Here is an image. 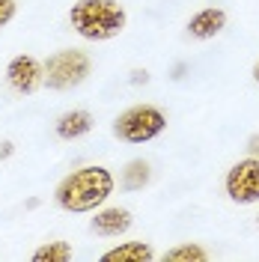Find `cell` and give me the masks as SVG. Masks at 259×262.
Masks as SVG:
<instances>
[{
    "mask_svg": "<svg viewBox=\"0 0 259 262\" xmlns=\"http://www.w3.org/2000/svg\"><path fill=\"white\" fill-rule=\"evenodd\" d=\"M111 194H114L111 170L98 167V164H90V167H78L75 173H69L57 185L54 200L66 212H96L98 206L107 203Z\"/></svg>",
    "mask_w": 259,
    "mask_h": 262,
    "instance_id": "cell-1",
    "label": "cell"
},
{
    "mask_svg": "<svg viewBox=\"0 0 259 262\" xmlns=\"http://www.w3.org/2000/svg\"><path fill=\"white\" fill-rule=\"evenodd\" d=\"M69 21L81 39L107 42L125 30V9L116 0H78L69 9Z\"/></svg>",
    "mask_w": 259,
    "mask_h": 262,
    "instance_id": "cell-2",
    "label": "cell"
},
{
    "mask_svg": "<svg viewBox=\"0 0 259 262\" xmlns=\"http://www.w3.org/2000/svg\"><path fill=\"white\" fill-rule=\"evenodd\" d=\"M167 128V116L155 104H134L116 116L114 134L125 143H149Z\"/></svg>",
    "mask_w": 259,
    "mask_h": 262,
    "instance_id": "cell-3",
    "label": "cell"
},
{
    "mask_svg": "<svg viewBox=\"0 0 259 262\" xmlns=\"http://www.w3.org/2000/svg\"><path fill=\"white\" fill-rule=\"evenodd\" d=\"M90 69H93V63L83 51L66 48L48 57V63L42 66V72H45L42 81L48 83V90H72V86L87 81Z\"/></svg>",
    "mask_w": 259,
    "mask_h": 262,
    "instance_id": "cell-4",
    "label": "cell"
},
{
    "mask_svg": "<svg viewBox=\"0 0 259 262\" xmlns=\"http://www.w3.org/2000/svg\"><path fill=\"white\" fill-rule=\"evenodd\" d=\"M227 196L239 206H250L259 203V158H242L229 167L227 179H224Z\"/></svg>",
    "mask_w": 259,
    "mask_h": 262,
    "instance_id": "cell-5",
    "label": "cell"
},
{
    "mask_svg": "<svg viewBox=\"0 0 259 262\" xmlns=\"http://www.w3.org/2000/svg\"><path fill=\"white\" fill-rule=\"evenodd\" d=\"M42 78H45V72H42V66L36 63L30 54H18V57H12L9 66H6V81H9V86H12L15 93H21V96L33 93V90L42 83Z\"/></svg>",
    "mask_w": 259,
    "mask_h": 262,
    "instance_id": "cell-6",
    "label": "cell"
},
{
    "mask_svg": "<svg viewBox=\"0 0 259 262\" xmlns=\"http://www.w3.org/2000/svg\"><path fill=\"white\" fill-rule=\"evenodd\" d=\"M131 224H134V217H131L128 209L111 206V209H101V212L93 217V232H96V235H107V238H114V235L128 232Z\"/></svg>",
    "mask_w": 259,
    "mask_h": 262,
    "instance_id": "cell-7",
    "label": "cell"
},
{
    "mask_svg": "<svg viewBox=\"0 0 259 262\" xmlns=\"http://www.w3.org/2000/svg\"><path fill=\"white\" fill-rule=\"evenodd\" d=\"M224 27H227V12L218 9V6L200 9V12L188 21V33H191L194 39H214Z\"/></svg>",
    "mask_w": 259,
    "mask_h": 262,
    "instance_id": "cell-8",
    "label": "cell"
},
{
    "mask_svg": "<svg viewBox=\"0 0 259 262\" xmlns=\"http://www.w3.org/2000/svg\"><path fill=\"white\" fill-rule=\"evenodd\" d=\"M57 137H63V140H78L83 137L87 131L93 128V116L87 114V111H69L57 119Z\"/></svg>",
    "mask_w": 259,
    "mask_h": 262,
    "instance_id": "cell-9",
    "label": "cell"
},
{
    "mask_svg": "<svg viewBox=\"0 0 259 262\" xmlns=\"http://www.w3.org/2000/svg\"><path fill=\"white\" fill-rule=\"evenodd\" d=\"M152 256H155V250L149 247V242H125V245L101 253V262H146Z\"/></svg>",
    "mask_w": 259,
    "mask_h": 262,
    "instance_id": "cell-10",
    "label": "cell"
},
{
    "mask_svg": "<svg viewBox=\"0 0 259 262\" xmlns=\"http://www.w3.org/2000/svg\"><path fill=\"white\" fill-rule=\"evenodd\" d=\"M149 179H152V167L143 158L128 161L122 170V188H128V191H140L143 185H149Z\"/></svg>",
    "mask_w": 259,
    "mask_h": 262,
    "instance_id": "cell-11",
    "label": "cell"
},
{
    "mask_svg": "<svg viewBox=\"0 0 259 262\" xmlns=\"http://www.w3.org/2000/svg\"><path fill=\"white\" fill-rule=\"evenodd\" d=\"M69 259H72L69 242H45L42 247L33 250V262H69Z\"/></svg>",
    "mask_w": 259,
    "mask_h": 262,
    "instance_id": "cell-12",
    "label": "cell"
},
{
    "mask_svg": "<svg viewBox=\"0 0 259 262\" xmlns=\"http://www.w3.org/2000/svg\"><path fill=\"white\" fill-rule=\"evenodd\" d=\"M164 259L167 262H203V259H209V253L200 245L188 242V245H179V247H173V250H167Z\"/></svg>",
    "mask_w": 259,
    "mask_h": 262,
    "instance_id": "cell-13",
    "label": "cell"
},
{
    "mask_svg": "<svg viewBox=\"0 0 259 262\" xmlns=\"http://www.w3.org/2000/svg\"><path fill=\"white\" fill-rule=\"evenodd\" d=\"M15 18V0H0V30Z\"/></svg>",
    "mask_w": 259,
    "mask_h": 262,
    "instance_id": "cell-14",
    "label": "cell"
},
{
    "mask_svg": "<svg viewBox=\"0 0 259 262\" xmlns=\"http://www.w3.org/2000/svg\"><path fill=\"white\" fill-rule=\"evenodd\" d=\"M12 152H15V146H12L9 140H3V143H0V161H6V158H9Z\"/></svg>",
    "mask_w": 259,
    "mask_h": 262,
    "instance_id": "cell-15",
    "label": "cell"
},
{
    "mask_svg": "<svg viewBox=\"0 0 259 262\" xmlns=\"http://www.w3.org/2000/svg\"><path fill=\"white\" fill-rule=\"evenodd\" d=\"M247 152H250L253 158H259V134H253V137L247 140Z\"/></svg>",
    "mask_w": 259,
    "mask_h": 262,
    "instance_id": "cell-16",
    "label": "cell"
},
{
    "mask_svg": "<svg viewBox=\"0 0 259 262\" xmlns=\"http://www.w3.org/2000/svg\"><path fill=\"white\" fill-rule=\"evenodd\" d=\"M253 81H256V83H259V63H256V66H253Z\"/></svg>",
    "mask_w": 259,
    "mask_h": 262,
    "instance_id": "cell-17",
    "label": "cell"
},
{
    "mask_svg": "<svg viewBox=\"0 0 259 262\" xmlns=\"http://www.w3.org/2000/svg\"><path fill=\"white\" fill-rule=\"evenodd\" d=\"M256 224H259V214H256Z\"/></svg>",
    "mask_w": 259,
    "mask_h": 262,
    "instance_id": "cell-18",
    "label": "cell"
}]
</instances>
